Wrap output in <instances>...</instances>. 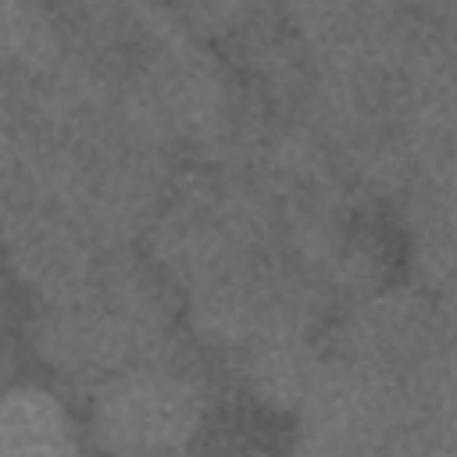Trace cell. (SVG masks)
<instances>
[{
    "mask_svg": "<svg viewBox=\"0 0 457 457\" xmlns=\"http://www.w3.org/2000/svg\"><path fill=\"white\" fill-rule=\"evenodd\" d=\"M196 425L193 396L175 378H125L111 386L100 407V432L121 450H161L179 446Z\"/></svg>",
    "mask_w": 457,
    "mask_h": 457,
    "instance_id": "6da1fadb",
    "label": "cell"
},
{
    "mask_svg": "<svg viewBox=\"0 0 457 457\" xmlns=\"http://www.w3.org/2000/svg\"><path fill=\"white\" fill-rule=\"evenodd\" d=\"M61 411L50 396L21 389L0 400V446L4 450H54L61 446Z\"/></svg>",
    "mask_w": 457,
    "mask_h": 457,
    "instance_id": "7a4b0ae2",
    "label": "cell"
}]
</instances>
